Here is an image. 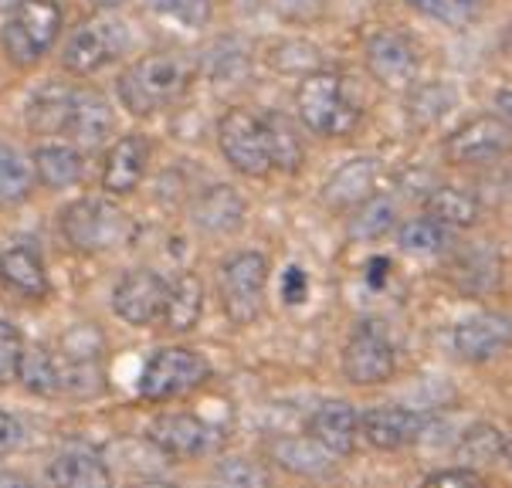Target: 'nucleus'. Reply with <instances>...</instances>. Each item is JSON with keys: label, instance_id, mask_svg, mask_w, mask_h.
<instances>
[{"label": "nucleus", "instance_id": "obj_47", "mask_svg": "<svg viewBox=\"0 0 512 488\" xmlns=\"http://www.w3.org/2000/svg\"><path fill=\"white\" fill-rule=\"evenodd\" d=\"M0 488H34V482H28L24 475H14V472H0Z\"/></svg>", "mask_w": 512, "mask_h": 488}, {"label": "nucleus", "instance_id": "obj_4", "mask_svg": "<svg viewBox=\"0 0 512 488\" xmlns=\"http://www.w3.org/2000/svg\"><path fill=\"white\" fill-rule=\"evenodd\" d=\"M65 11L55 0H17L0 28V48L17 68H34L55 48Z\"/></svg>", "mask_w": 512, "mask_h": 488}, {"label": "nucleus", "instance_id": "obj_32", "mask_svg": "<svg viewBox=\"0 0 512 488\" xmlns=\"http://www.w3.org/2000/svg\"><path fill=\"white\" fill-rule=\"evenodd\" d=\"M397 248L414 258H438L451 248V231L428 214L411 217V221L397 224Z\"/></svg>", "mask_w": 512, "mask_h": 488}, {"label": "nucleus", "instance_id": "obj_39", "mask_svg": "<svg viewBox=\"0 0 512 488\" xmlns=\"http://www.w3.org/2000/svg\"><path fill=\"white\" fill-rule=\"evenodd\" d=\"M462 282L468 289H499L502 282V258L492 255V251H472L465 261H462Z\"/></svg>", "mask_w": 512, "mask_h": 488}, {"label": "nucleus", "instance_id": "obj_24", "mask_svg": "<svg viewBox=\"0 0 512 488\" xmlns=\"http://www.w3.org/2000/svg\"><path fill=\"white\" fill-rule=\"evenodd\" d=\"M424 214L435 217L438 224H445L448 231H465L479 224L482 200L465 187L441 183V187H431L428 197H424Z\"/></svg>", "mask_w": 512, "mask_h": 488}, {"label": "nucleus", "instance_id": "obj_5", "mask_svg": "<svg viewBox=\"0 0 512 488\" xmlns=\"http://www.w3.org/2000/svg\"><path fill=\"white\" fill-rule=\"evenodd\" d=\"M207 380H211V363H207L204 353L187 350V346H160L143 363L136 394L146 404H167V400L201 390Z\"/></svg>", "mask_w": 512, "mask_h": 488}, {"label": "nucleus", "instance_id": "obj_2", "mask_svg": "<svg viewBox=\"0 0 512 488\" xmlns=\"http://www.w3.org/2000/svg\"><path fill=\"white\" fill-rule=\"evenodd\" d=\"M295 112H299L302 129L323 139H346L357 133L363 122V109L350 95L346 75L329 65L299 78V85H295Z\"/></svg>", "mask_w": 512, "mask_h": 488}, {"label": "nucleus", "instance_id": "obj_40", "mask_svg": "<svg viewBox=\"0 0 512 488\" xmlns=\"http://www.w3.org/2000/svg\"><path fill=\"white\" fill-rule=\"evenodd\" d=\"M24 353V336L14 322L0 319V383H11L17 377V363Z\"/></svg>", "mask_w": 512, "mask_h": 488}, {"label": "nucleus", "instance_id": "obj_51", "mask_svg": "<svg viewBox=\"0 0 512 488\" xmlns=\"http://www.w3.org/2000/svg\"><path fill=\"white\" fill-rule=\"evenodd\" d=\"M95 4H123V0H95Z\"/></svg>", "mask_w": 512, "mask_h": 488}, {"label": "nucleus", "instance_id": "obj_28", "mask_svg": "<svg viewBox=\"0 0 512 488\" xmlns=\"http://www.w3.org/2000/svg\"><path fill=\"white\" fill-rule=\"evenodd\" d=\"M265 139H268V156H272V170L282 173H299L306 163V143H302V126L285 116V112H265Z\"/></svg>", "mask_w": 512, "mask_h": 488}, {"label": "nucleus", "instance_id": "obj_31", "mask_svg": "<svg viewBox=\"0 0 512 488\" xmlns=\"http://www.w3.org/2000/svg\"><path fill=\"white\" fill-rule=\"evenodd\" d=\"M268 68L275 75H289V78H306L319 68H326V55L316 41H306V38H285V41H275L268 48Z\"/></svg>", "mask_w": 512, "mask_h": 488}, {"label": "nucleus", "instance_id": "obj_14", "mask_svg": "<svg viewBox=\"0 0 512 488\" xmlns=\"http://www.w3.org/2000/svg\"><path fill=\"white\" fill-rule=\"evenodd\" d=\"M428 414L404 404H377L360 414V434L377 451H404L421 441Z\"/></svg>", "mask_w": 512, "mask_h": 488}, {"label": "nucleus", "instance_id": "obj_49", "mask_svg": "<svg viewBox=\"0 0 512 488\" xmlns=\"http://www.w3.org/2000/svg\"><path fill=\"white\" fill-rule=\"evenodd\" d=\"M129 488H173V485H167V482H153V478H150V482H136V485H129Z\"/></svg>", "mask_w": 512, "mask_h": 488}, {"label": "nucleus", "instance_id": "obj_36", "mask_svg": "<svg viewBox=\"0 0 512 488\" xmlns=\"http://www.w3.org/2000/svg\"><path fill=\"white\" fill-rule=\"evenodd\" d=\"M218 488H272V472L248 455H228L214 468Z\"/></svg>", "mask_w": 512, "mask_h": 488}, {"label": "nucleus", "instance_id": "obj_9", "mask_svg": "<svg viewBox=\"0 0 512 488\" xmlns=\"http://www.w3.org/2000/svg\"><path fill=\"white\" fill-rule=\"evenodd\" d=\"M218 146L221 156L231 163V170H238L241 177L265 180L272 170V156H268V139H265V122L258 112L251 109H228L218 122Z\"/></svg>", "mask_w": 512, "mask_h": 488}, {"label": "nucleus", "instance_id": "obj_7", "mask_svg": "<svg viewBox=\"0 0 512 488\" xmlns=\"http://www.w3.org/2000/svg\"><path fill=\"white\" fill-rule=\"evenodd\" d=\"M129 41H133V34H129V24L123 17L116 14L89 17V21H82L68 34L62 48V65L72 75H95L102 68H109L112 61L123 58Z\"/></svg>", "mask_w": 512, "mask_h": 488}, {"label": "nucleus", "instance_id": "obj_18", "mask_svg": "<svg viewBox=\"0 0 512 488\" xmlns=\"http://www.w3.org/2000/svg\"><path fill=\"white\" fill-rule=\"evenodd\" d=\"M153 143L140 133H129L109 146L106 160H102V190L109 197H129L146 177L150 167Z\"/></svg>", "mask_w": 512, "mask_h": 488}, {"label": "nucleus", "instance_id": "obj_6", "mask_svg": "<svg viewBox=\"0 0 512 488\" xmlns=\"http://www.w3.org/2000/svg\"><path fill=\"white\" fill-rule=\"evenodd\" d=\"M268 275H272V265H268L262 251H238L221 265V309L234 326H251V322L262 319L268 299Z\"/></svg>", "mask_w": 512, "mask_h": 488}, {"label": "nucleus", "instance_id": "obj_22", "mask_svg": "<svg viewBox=\"0 0 512 488\" xmlns=\"http://www.w3.org/2000/svg\"><path fill=\"white\" fill-rule=\"evenodd\" d=\"M34 180L48 190H68L85 177V160L78 146L68 143H41L31 156Z\"/></svg>", "mask_w": 512, "mask_h": 488}, {"label": "nucleus", "instance_id": "obj_3", "mask_svg": "<svg viewBox=\"0 0 512 488\" xmlns=\"http://www.w3.org/2000/svg\"><path fill=\"white\" fill-rule=\"evenodd\" d=\"M62 238L82 255H102L116 251L133 238V221L116 200L106 197H82L72 200L58 217Z\"/></svg>", "mask_w": 512, "mask_h": 488}, {"label": "nucleus", "instance_id": "obj_41", "mask_svg": "<svg viewBox=\"0 0 512 488\" xmlns=\"http://www.w3.org/2000/svg\"><path fill=\"white\" fill-rule=\"evenodd\" d=\"M241 68H245V51L241 48H218L214 51V58L207 61V75L224 78V82H234V78L245 75Z\"/></svg>", "mask_w": 512, "mask_h": 488}, {"label": "nucleus", "instance_id": "obj_46", "mask_svg": "<svg viewBox=\"0 0 512 488\" xmlns=\"http://www.w3.org/2000/svg\"><path fill=\"white\" fill-rule=\"evenodd\" d=\"M492 112H496V116L512 129V89H499L496 95H492Z\"/></svg>", "mask_w": 512, "mask_h": 488}, {"label": "nucleus", "instance_id": "obj_48", "mask_svg": "<svg viewBox=\"0 0 512 488\" xmlns=\"http://www.w3.org/2000/svg\"><path fill=\"white\" fill-rule=\"evenodd\" d=\"M499 45H502V51H506V55L512 58V21L506 24V28H502V38H499Z\"/></svg>", "mask_w": 512, "mask_h": 488}, {"label": "nucleus", "instance_id": "obj_8", "mask_svg": "<svg viewBox=\"0 0 512 488\" xmlns=\"http://www.w3.org/2000/svg\"><path fill=\"white\" fill-rule=\"evenodd\" d=\"M451 167H492L512 153V129L496 112H479L455 126L441 143Z\"/></svg>", "mask_w": 512, "mask_h": 488}, {"label": "nucleus", "instance_id": "obj_25", "mask_svg": "<svg viewBox=\"0 0 512 488\" xmlns=\"http://www.w3.org/2000/svg\"><path fill=\"white\" fill-rule=\"evenodd\" d=\"M272 458L279 461L285 472L302 478H326L333 472V461H336L309 434H279L272 441Z\"/></svg>", "mask_w": 512, "mask_h": 488}, {"label": "nucleus", "instance_id": "obj_11", "mask_svg": "<svg viewBox=\"0 0 512 488\" xmlns=\"http://www.w3.org/2000/svg\"><path fill=\"white\" fill-rule=\"evenodd\" d=\"M363 68L384 89H411L421 72L418 45L401 28H377L363 41Z\"/></svg>", "mask_w": 512, "mask_h": 488}, {"label": "nucleus", "instance_id": "obj_43", "mask_svg": "<svg viewBox=\"0 0 512 488\" xmlns=\"http://www.w3.org/2000/svg\"><path fill=\"white\" fill-rule=\"evenodd\" d=\"M421 488H485L479 472H468V468H441L424 478Z\"/></svg>", "mask_w": 512, "mask_h": 488}, {"label": "nucleus", "instance_id": "obj_45", "mask_svg": "<svg viewBox=\"0 0 512 488\" xmlns=\"http://www.w3.org/2000/svg\"><path fill=\"white\" fill-rule=\"evenodd\" d=\"M282 299L289 302V305H299V302H306L309 299V275L302 272V268H289L282 278Z\"/></svg>", "mask_w": 512, "mask_h": 488}, {"label": "nucleus", "instance_id": "obj_10", "mask_svg": "<svg viewBox=\"0 0 512 488\" xmlns=\"http://www.w3.org/2000/svg\"><path fill=\"white\" fill-rule=\"evenodd\" d=\"M343 377L357 387H377L397 373V350L390 343L384 322L363 319L353 326L350 339L343 346Z\"/></svg>", "mask_w": 512, "mask_h": 488}, {"label": "nucleus", "instance_id": "obj_20", "mask_svg": "<svg viewBox=\"0 0 512 488\" xmlns=\"http://www.w3.org/2000/svg\"><path fill=\"white\" fill-rule=\"evenodd\" d=\"M190 217H194V224L204 234L221 238V234L241 231V224L248 217V204L231 183H211V187L197 194L194 207H190Z\"/></svg>", "mask_w": 512, "mask_h": 488}, {"label": "nucleus", "instance_id": "obj_16", "mask_svg": "<svg viewBox=\"0 0 512 488\" xmlns=\"http://www.w3.org/2000/svg\"><path fill=\"white\" fill-rule=\"evenodd\" d=\"M380 187V160L377 156H353V160L340 163L326 177L319 200H323L326 211H357L360 204L377 194Z\"/></svg>", "mask_w": 512, "mask_h": 488}, {"label": "nucleus", "instance_id": "obj_29", "mask_svg": "<svg viewBox=\"0 0 512 488\" xmlns=\"http://www.w3.org/2000/svg\"><path fill=\"white\" fill-rule=\"evenodd\" d=\"M14 380H21V387L34 397H58L62 394V360L48 346H24Z\"/></svg>", "mask_w": 512, "mask_h": 488}, {"label": "nucleus", "instance_id": "obj_30", "mask_svg": "<svg viewBox=\"0 0 512 488\" xmlns=\"http://www.w3.org/2000/svg\"><path fill=\"white\" fill-rule=\"evenodd\" d=\"M506 434L499 431L496 424L489 421H475L468 431L462 434L455 448L458 468H468V472H479V468L496 465L499 458H506Z\"/></svg>", "mask_w": 512, "mask_h": 488}, {"label": "nucleus", "instance_id": "obj_23", "mask_svg": "<svg viewBox=\"0 0 512 488\" xmlns=\"http://www.w3.org/2000/svg\"><path fill=\"white\" fill-rule=\"evenodd\" d=\"M204 316V282L194 272H180L167 282V302H163V326L170 333H190Z\"/></svg>", "mask_w": 512, "mask_h": 488}, {"label": "nucleus", "instance_id": "obj_44", "mask_svg": "<svg viewBox=\"0 0 512 488\" xmlns=\"http://www.w3.org/2000/svg\"><path fill=\"white\" fill-rule=\"evenodd\" d=\"M24 438H28V434H24L21 417L0 407V458H7V455H14V451H21L24 448Z\"/></svg>", "mask_w": 512, "mask_h": 488}, {"label": "nucleus", "instance_id": "obj_50", "mask_svg": "<svg viewBox=\"0 0 512 488\" xmlns=\"http://www.w3.org/2000/svg\"><path fill=\"white\" fill-rule=\"evenodd\" d=\"M506 458H509V465H512V438L506 441Z\"/></svg>", "mask_w": 512, "mask_h": 488}, {"label": "nucleus", "instance_id": "obj_26", "mask_svg": "<svg viewBox=\"0 0 512 488\" xmlns=\"http://www.w3.org/2000/svg\"><path fill=\"white\" fill-rule=\"evenodd\" d=\"M48 478L55 488H112L109 465L89 451H62L48 465Z\"/></svg>", "mask_w": 512, "mask_h": 488}, {"label": "nucleus", "instance_id": "obj_15", "mask_svg": "<svg viewBox=\"0 0 512 488\" xmlns=\"http://www.w3.org/2000/svg\"><path fill=\"white\" fill-rule=\"evenodd\" d=\"M167 302V278L156 275L153 268H133L112 289V309L129 326H153L163 316Z\"/></svg>", "mask_w": 512, "mask_h": 488}, {"label": "nucleus", "instance_id": "obj_17", "mask_svg": "<svg viewBox=\"0 0 512 488\" xmlns=\"http://www.w3.org/2000/svg\"><path fill=\"white\" fill-rule=\"evenodd\" d=\"M306 434L333 458H350L360 444V411L350 400H326L309 414Z\"/></svg>", "mask_w": 512, "mask_h": 488}, {"label": "nucleus", "instance_id": "obj_33", "mask_svg": "<svg viewBox=\"0 0 512 488\" xmlns=\"http://www.w3.org/2000/svg\"><path fill=\"white\" fill-rule=\"evenodd\" d=\"M492 0H407V7H414L421 17L441 24L451 31H465L472 24H479Z\"/></svg>", "mask_w": 512, "mask_h": 488}, {"label": "nucleus", "instance_id": "obj_13", "mask_svg": "<svg viewBox=\"0 0 512 488\" xmlns=\"http://www.w3.org/2000/svg\"><path fill=\"white\" fill-rule=\"evenodd\" d=\"M146 441L153 444L160 455L170 458H204L207 451L218 448V431L204 421V417L177 411V414H160L146 431Z\"/></svg>", "mask_w": 512, "mask_h": 488}, {"label": "nucleus", "instance_id": "obj_38", "mask_svg": "<svg viewBox=\"0 0 512 488\" xmlns=\"http://www.w3.org/2000/svg\"><path fill=\"white\" fill-rule=\"evenodd\" d=\"M451 106H455V92L448 85H421L411 92V119H418L421 126H435L448 116Z\"/></svg>", "mask_w": 512, "mask_h": 488}, {"label": "nucleus", "instance_id": "obj_35", "mask_svg": "<svg viewBox=\"0 0 512 488\" xmlns=\"http://www.w3.org/2000/svg\"><path fill=\"white\" fill-rule=\"evenodd\" d=\"M397 228V204L387 194H373L367 204H360L350 217V238L353 241H377L387 231Z\"/></svg>", "mask_w": 512, "mask_h": 488}, {"label": "nucleus", "instance_id": "obj_27", "mask_svg": "<svg viewBox=\"0 0 512 488\" xmlns=\"http://www.w3.org/2000/svg\"><path fill=\"white\" fill-rule=\"evenodd\" d=\"M68 109H72V89L62 82H48L28 99V129L38 136H58L68 126Z\"/></svg>", "mask_w": 512, "mask_h": 488}, {"label": "nucleus", "instance_id": "obj_34", "mask_svg": "<svg viewBox=\"0 0 512 488\" xmlns=\"http://www.w3.org/2000/svg\"><path fill=\"white\" fill-rule=\"evenodd\" d=\"M34 190V167L17 146L0 143V207L28 200Z\"/></svg>", "mask_w": 512, "mask_h": 488}, {"label": "nucleus", "instance_id": "obj_37", "mask_svg": "<svg viewBox=\"0 0 512 488\" xmlns=\"http://www.w3.org/2000/svg\"><path fill=\"white\" fill-rule=\"evenodd\" d=\"M153 11L160 14L163 21L177 24V28L204 31L214 17V4L211 0H153Z\"/></svg>", "mask_w": 512, "mask_h": 488}, {"label": "nucleus", "instance_id": "obj_42", "mask_svg": "<svg viewBox=\"0 0 512 488\" xmlns=\"http://www.w3.org/2000/svg\"><path fill=\"white\" fill-rule=\"evenodd\" d=\"M272 4L292 24H312L326 14V0H272Z\"/></svg>", "mask_w": 512, "mask_h": 488}, {"label": "nucleus", "instance_id": "obj_21", "mask_svg": "<svg viewBox=\"0 0 512 488\" xmlns=\"http://www.w3.org/2000/svg\"><path fill=\"white\" fill-rule=\"evenodd\" d=\"M0 285L21 299L41 302L51 292V278L41 255L28 244H11L0 251Z\"/></svg>", "mask_w": 512, "mask_h": 488}, {"label": "nucleus", "instance_id": "obj_19", "mask_svg": "<svg viewBox=\"0 0 512 488\" xmlns=\"http://www.w3.org/2000/svg\"><path fill=\"white\" fill-rule=\"evenodd\" d=\"M65 133L72 136L75 146H85V150L106 146L116 136V112H112L106 95L95 89H72V109H68Z\"/></svg>", "mask_w": 512, "mask_h": 488}, {"label": "nucleus", "instance_id": "obj_12", "mask_svg": "<svg viewBox=\"0 0 512 488\" xmlns=\"http://www.w3.org/2000/svg\"><path fill=\"white\" fill-rule=\"evenodd\" d=\"M451 350L465 363H492L512 350V316L499 309H482L465 316L451 333Z\"/></svg>", "mask_w": 512, "mask_h": 488}, {"label": "nucleus", "instance_id": "obj_1", "mask_svg": "<svg viewBox=\"0 0 512 488\" xmlns=\"http://www.w3.org/2000/svg\"><path fill=\"white\" fill-rule=\"evenodd\" d=\"M194 82V61L184 51H150V55L136 58L133 65L119 75V102L129 116L150 119L156 112L170 109Z\"/></svg>", "mask_w": 512, "mask_h": 488}]
</instances>
